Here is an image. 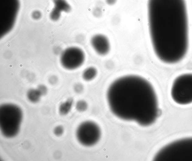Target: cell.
<instances>
[{"mask_svg": "<svg viewBox=\"0 0 192 161\" xmlns=\"http://www.w3.org/2000/svg\"><path fill=\"white\" fill-rule=\"evenodd\" d=\"M148 27L153 51L164 63L183 59L189 44L186 0H148Z\"/></svg>", "mask_w": 192, "mask_h": 161, "instance_id": "1", "label": "cell"}, {"mask_svg": "<svg viewBox=\"0 0 192 161\" xmlns=\"http://www.w3.org/2000/svg\"><path fill=\"white\" fill-rule=\"evenodd\" d=\"M110 109L114 115L127 121L148 126L159 115L157 95L150 82L136 74H128L115 79L106 93Z\"/></svg>", "mask_w": 192, "mask_h": 161, "instance_id": "2", "label": "cell"}, {"mask_svg": "<svg viewBox=\"0 0 192 161\" xmlns=\"http://www.w3.org/2000/svg\"><path fill=\"white\" fill-rule=\"evenodd\" d=\"M23 118L21 109L16 104L6 103L0 107V128L3 136L8 138L18 134Z\"/></svg>", "mask_w": 192, "mask_h": 161, "instance_id": "3", "label": "cell"}, {"mask_svg": "<svg viewBox=\"0 0 192 161\" xmlns=\"http://www.w3.org/2000/svg\"><path fill=\"white\" fill-rule=\"evenodd\" d=\"M158 161H192V138L177 140L164 146L155 156Z\"/></svg>", "mask_w": 192, "mask_h": 161, "instance_id": "4", "label": "cell"}, {"mask_svg": "<svg viewBox=\"0 0 192 161\" xmlns=\"http://www.w3.org/2000/svg\"><path fill=\"white\" fill-rule=\"evenodd\" d=\"M171 95L173 100L180 105L192 103V73L182 74L175 79Z\"/></svg>", "mask_w": 192, "mask_h": 161, "instance_id": "5", "label": "cell"}, {"mask_svg": "<svg viewBox=\"0 0 192 161\" xmlns=\"http://www.w3.org/2000/svg\"><path fill=\"white\" fill-rule=\"evenodd\" d=\"M76 136L80 144L85 146H91L100 139V128L95 122L86 121L80 124L76 131Z\"/></svg>", "mask_w": 192, "mask_h": 161, "instance_id": "6", "label": "cell"}, {"mask_svg": "<svg viewBox=\"0 0 192 161\" xmlns=\"http://www.w3.org/2000/svg\"><path fill=\"white\" fill-rule=\"evenodd\" d=\"M85 60L84 51L77 47L67 48L62 51L60 56L61 65L68 70L79 68L84 63Z\"/></svg>", "mask_w": 192, "mask_h": 161, "instance_id": "7", "label": "cell"}, {"mask_svg": "<svg viewBox=\"0 0 192 161\" xmlns=\"http://www.w3.org/2000/svg\"><path fill=\"white\" fill-rule=\"evenodd\" d=\"M91 46L98 55L104 56L109 54L111 50V44L109 38L102 34L93 35L90 40Z\"/></svg>", "mask_w": 192, "mask_h": 161, "instance_id": "8", "label": "cell"}, {"mask_svg": "<svg viewBox=\"0 0 192 161\" xmlns=\"http://www.w3.org/2000/svg\"><path fill=\"white\" fill-rule=\"evenodd\" d=\"M98 72L97 69L95 67H87L82 73V78L85 81H91L96 78L98 75Z\"/></svg>", "mask_w": 192, "mask_h": 161, "instance_id": "9", "label": "cell"}, {"mask_svg": "<svg viewBox=\"0 0 192 161\" xmlns=\"http://www.w3.org/2000/svg\"><path fill=\"white\" fill-rule=\"evenodd\" d=\"M73 100L72 99H69L60 105L59 112L61 115H67L70 112L73 105Z\"/></svg>", "mask_w": 192, "mask_h": 161, "instance_id": "10", "label": "cell"}, {"mask_svg": "<svg viewBox=\"0 0 192 161\" xmlns=\"http://www.w3.org/2000/svg\"><path fill=\"white\" fill-rule=\"evenodd\" d=\"M41 96L37 89H30L27 93V99L32 103H38L40 100Z\"/></svg>", "mask_w": 192, "mask_h": 161, "instance_id": "11", "label": "cell"}, {"mask_svg": "<svg viewBox=\"0 0 192 161\" xmlns=\"http://www.w3.org/2000/svg\"><path fill=\"white\" fill-rule=\"evenodd\" d=\"M88 104L86 101L83 100H80L77 101L76 104V109L80 112H85L88 108Z\"/></svg>", "mask_w": 192, "mask_h": 161, "instance_id": "12", "label": "cell"}, {"mask_svg": "<svg viewBox=\"0 0 192 161\" xmlns=\"http://www.w3.org/2000/svg\"><path fill=\"white\" fill-rule=\"evenodd\" d=\"M64 132L63 127L61 125L56 127L54 129V133L56 136H62Z\"/></svg>", "mask_w": 192, "mask_h": 161, "instance_id": "13", "label": "cell"}, {"mask_svg": "<svg viewBox=\"0 0 192 161\" xmlns=\"http://www.w3.org/2000/svg\"><path fill=\"white\" fill-rule=\"evenodd\" d=\"M37 89L39 92L41 96H44L47 93V88L44 85H39Z\"/></svg>", "mask_w": 192, "mask_h": 161, "instance_id": "14", "label": "cell"}, {"mask_svg": "<svg viewBox=\"0 0 192 161\" xmlns=\"http://www.w3.org/2000/svg\"><path fill=\"white\" fill-rule=\"evenodd\" d=\"M83 86L81 84L77 83L74 87V89L77 93H80L83 91Z\"/></svg>", "mask_w": 192, "mask_h": 161, "instance_id": "15", "label": "cell"}, {"mask_svg": "<svg viewBox=\"0 0 192 161\" xmlns=\"http://www.w3.org/2000/svg\"><path fill=\"white\" fill-rule=\"evenodd\" d=\"M93 13L94 14L95 16L96 17H99L102 13L101 9H99V8H96L93 11Z\"/></svg>", "mask_w": 192, "mask_h": 161, "instance_id": "16", "label": "cell"}, {"mask_svg": "<svg viewBox=\"0 0 192 161\" xmlns=\"http://www.w3.org/2000/svg\"><path fill=\"white\" fill-rule=\"evenodd\" d=\"M57 82V78L56 77L53 76L51 77L49 79L50 83L51 84L54 85Z\"/></svg>", "mask_w": 192, "mask_h": 161, "instance_id": "17", "label": "cell"}, {"mask_svg": "<svg viewBox=\"0 0 192 161\" xmlns=\"http://www.w3.org/2000/svg\"><path fill=\"white\" fill-rule=\"evenodd\" d=\"M106 2L109 5H113L115 4L117 0H106Z\"/></svg>", "mask_w": 192, "mask_h": 161, "instance_id": "18", "label": "cell"}]
</instances>
